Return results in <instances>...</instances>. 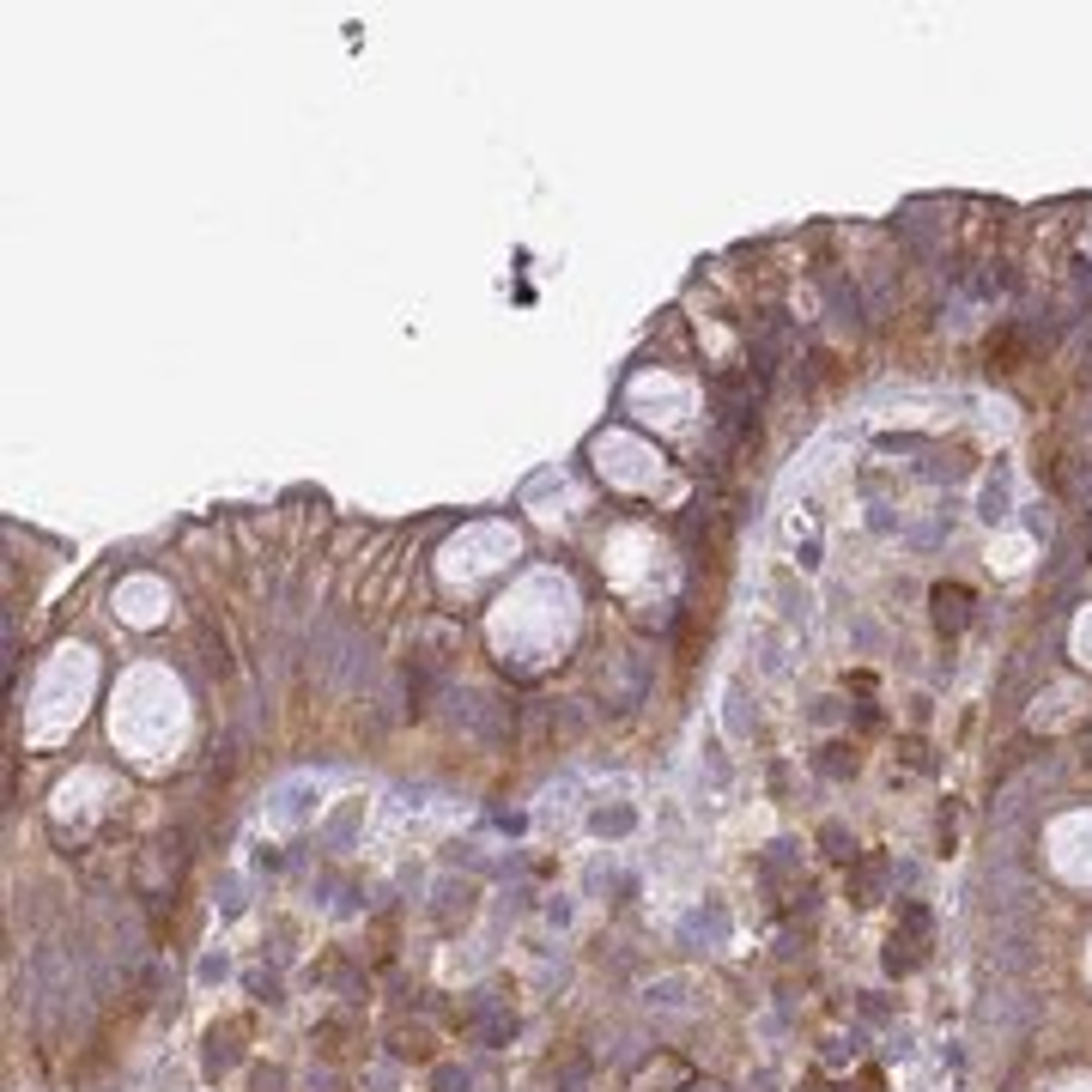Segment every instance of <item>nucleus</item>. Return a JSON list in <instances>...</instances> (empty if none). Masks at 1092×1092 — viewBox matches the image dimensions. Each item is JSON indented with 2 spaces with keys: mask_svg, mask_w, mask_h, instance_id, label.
Wrapping results in <instances>:
<instances>
[{
  "mask_svg": "<svg viewBox=\"0 0 1092 1092\" xmlns=\"http://www.w3.org/2000/svg\"><path fill=\"white\" fill-rule=\"evenodd\" d=\"M929 601H935V625H941V632H959V625L971 619V589H959V582H941Z\"/></svg>",
  "mask_w": 1092,
  "mask_h": 1092,
  "instance_id": "nucleus-1",
  "label": "nucleus"
}]
</instances>
